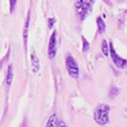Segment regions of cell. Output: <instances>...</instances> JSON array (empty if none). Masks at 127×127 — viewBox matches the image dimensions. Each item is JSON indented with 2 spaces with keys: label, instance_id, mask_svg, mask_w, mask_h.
Segmentation results:
<instances>
[{
  "label": "cell",
  "instance_id": "cell-1",
  "mask_svg": "<svg viewBox=\"0 0 127 127\" xmlns=\"http://www.w3.org/2000/svg\"><path fill=\"white\" fill-rule=\"evenodd\" d=\"M95 0H75V9L80 20H84L91 12Z\"/></svg>",
  "mask_w": 127,
  "mask_h": 127
},
{
  "label": "cell",
  "instance_id": "cell-2",
  "mask_svg": "<svg viewBox=\"0 0 127 127\" xmlns=\"http://www.w3.org/2000/svg\"><path fill=\"white\" fill-rule=\"evenodd\" d=\"M109 110H110V108L108 105H99L95 110V121L101 126L108 125L109 123Z\"/></svg>",
  "mask_w": 127,
  "mask_h": 127
},
{
  "label": "cell",
  "instance_id": "cell-3",
  "mask_svg": "<svg viewBox=\"0 0 127 127\" xmlns=\"http://www.w3.org/2000/svg\"><path fill=\"white\" fill-rule=\"evenodd\" d=\"M66 67H67V73L70 74V77L74 78V79H78L79 77V69H78V65L74 57L71 55H67L66 56Z\"/></svg>",
  "mask_w": 127,
  "mask_h": 127
},
{
  "label": "cell",
  "instance_id": "cell-4",
  "mask_svg": "<svg viewBox=\"0 0 127 127\" xmlns=\"http://www.w3.org/2000/svg\"><path fill=\"white\" fill-rule=\"evenodd\" d=\"M110 56H112V60H113V62H114V65L117 66V67H119V69H125V67H127V60H125V59H122V57H119L117 53H115V49H114V47H113V43H110Z\"/></svg>",
  "mask_w": 127,
  "mask_h": 127
},
{
  "label": "cell",
  "instance_id": "cell-5",
  "mask_svg": "<svg viewBox=\"0 0 127 127\" xmlns=\"http://www.w3.org/2000/svg\"><path fill=\"white\" fill-rule=\"evenodd\" d=\"M56 42H57V32L53 31V32H52V35H51V39H49V47H48L49 59H55V56H56V51H57Z\"/></svg>",
  "mask_w": 127,
  "mask_h": 127
},
{
  "label": "cell",
  "instance_id": "cell-6",
  "mask_svg": "<svg viewBox=\"0 0 127 127\" xmlns=\"http://www.w3.org/2000/svg\"><path fill=\"white\" fill-rule=\"evenodd\" d=\"M31 61H32V73H38L39 71V60H38V57L35 53H32L31 55Z\"/></svg>",
  "mask_w": 127,
  "mask_h": 127
},
{
  "label": "cell",
  "instance_id": "cell-7",
  "mask_svg": "<svg viewBox=\"0 0 127 127\" xmlns=\"http://www.w3.org/2000/svg\"><path fill=\"white\" fill-rule=\"evenodd\" d=\"M57 123H59L57 115H56V114H53V115H51V117H49L48 122H47V126H45V127H57Z\"/></svg>",
  "mask_w": 127,
  "mask_h": 127
},
{
  "label": "cell",
  "instance_id": "cell-8",
  "mask_svg": "<svg viewBox=\"0 0 127 127\" xmlns=\"http://www.w3.org/2000/svg\"><path fill=\"white\" fill-rule=\"evenodd\" d=\"M96 24H97V27H99V32H100V34L105 32L106 26H105V22H104V20L101 18V17H99V18L96 20Z\"/></svg>",
  "mask_w": 127,
  "mask_h": 127
},
{
  "label": "cell",
  "instance_id": "cell-9",
  "mask_svg": "<svg viewBox=\"0 0 127 127\" xmlns=\"http://www.w3.org/2000/svg\"><path fill=\"white\" fill-rule=\"evenodd\" d=\"M12 79H13V66L9 65L8 66V73H7V79H5V82H7L8 86L12 83Z\"/></svg>",
  "mask_w": 127,
  "mask_h": 127
},
{
  "label": "cell",
  "instance_id": "cell-10",
  "mask_svg": "<svg viewBox=\"0 0 127 127\" xmlns=\"http://www.w3.org/2000/svg\"><path fill=\"white\" fill-rule=\"evenodd\" d=\"M101 49H102L104 56H109V51H108V43H106V40H102V43H101Z\"/></svg>",
  "mask_w": 127,
  "mask_h": 127
},
{
  "label": "cell",
  "instance_id": "cell-11",
  "mask_svg": "<svg viewBox=\"0 0 127 127\" xmlns=\"http://www.w3.org/2000/svg\"><path fill=\"white\" fill-rule=\"evenodd\" d=\"M82 39H83V52H87L90 48V44L87 42V39H84V38H82Z\"/></svg>",
  "mask_w": 127,
  "mask_h": 127
},
{
  "label": "cell",
  "instance_id": "cell-12",
  "mask_svg": "<svg viewBox=\"0 0 127 127\" xmlns=\"http://www.w3.org/2000/svg\"><path fill=\"white\" fill-rule=\"evenodd\" d=\"M16 3H17V0H10V12H14Z\"/></svg>",
  "mask_w": 127,
  "mask_h": 127
},
{
  "label": "cell",
  "instance_id": "cell-13",
  "mask_svg": "<svg viewBox=\"0 0 127 127\" xmlns=\"http://www.w3.org/2000/svg\"><path fill=\"white\" fill-rule=\"evenodd\" d=\"M53 24H55V18H49V21H48V27L52 29V27H53Z\"/></svg>",
  "mask_w": 127,
  "mask_h": 127
},
{
  "label": "cell",
  "instance_id": "cell-14",
  "mask_svg": "<svg viewBox=\"0 0 127 127\" xmlns=\"http://www.w3.org/2000/svg\"><path fill=\"white\" fill-rule=\"evenodd\" d=\"M57 127H66V125L64 122H59V123H57Z\"/></svg>",
  "mask_w": 127,
  "mask_h": 127
}]
</instances>
